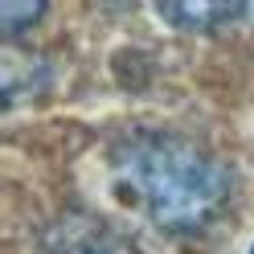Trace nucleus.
Segmentation results:
<instances>
[{"mask_svg": "<svg viewBox=\"0 0 254 254\" xmlns=\"http://www.w3.org/2000/svg\"><path fill=\"white\" fill-rule=\"evenodd\" d=\"M119 185L164 230H201L230 197V172L181 135L139 131L115 148Z\"/></svg>", "mask_w": 254, "mask_h": 254, "instance_id": "1", "label": "nucleus"}, {"mask_svg": "<svg viewBox=\"0 0 254 254\" xmlns=\"http://www.w3.org/2000/svg\"><path fill=\"white\" fill-rule=\"evenodd\" d=\"M41 254H131V242L90 213H62L45 226Z\"/></svg>", "mask_w": 254, "mask_h": 254, "instance_id": "2", "label": "nucleus"}, {"mask_svg": "<svg viewBox=\"0 0 254 254\" xmlns=\"http://www.w3.org/2000/svg\"><path fill=\"white\" fill-rule=\"evenodd\" d=\"M160 17L172 21L177 29H213V25H226L234 17H242V4H230V0H201V4H185V0H164L160 4Z\"/></svg>", "mask_w": 254, "mask_h": 254, "instance_id": "3", "label": "nucleus"}, {"mask_svg": "<svg viewBox=\"0 0 254 254\" xmlns=\"http://www.w3.org/2000/svg\"><path fill=\"white\" fill-rule=\"evenodd\" d=\"M41 12H45V4H12V0H4L0 4V29H4V37H12L33 17H41Z\"/></svg>", "mask_w": 254, "mask_h": 254, "instance_id": "4", "label": "nucleus"}, {"mask_svg": "<svg viewBox=\"0 0 254 254\" xmlns=\"http://www.w3.org/2000/svg\"><path fill=\"white\" fill-rule=\"evenodd\" d=\"M250 254H254V250H250Z\"/></svg>", "mask_w": 254, "mask_h": 254, "instance_id": "5", "label": "nucleus"}]
</instances>
